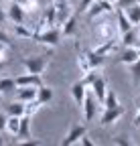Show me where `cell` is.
Returning <instances> with one entry per match:
<instances>
[{
	"label": "cell",
	"instance_id": "cell-25",
	"mask_svg": "<svg viewBox=\"0 0 140 146\" xmlns=\"http://www.w3.org/2000/svg\"><path fill=\"white\" fill-rule=\"evenodd\" d=\"M85 55H87V59H90V63H92V67H94V69H100V67L104 65V55H100L98 51H94V49H92V51H87Z\"/></svg>",
	"mask_w": 140,
	"mask_h": 146
},
{
	"label": "cell",
	"instance_id": "cell-3",
	"mask_svg": "<svg viewBox=\"0 0 140 146\" xmlns=\"http://www.w3.org/2000/svg\"><path fill=\"white\" fill-rule=\"evenodd\" d=\"M122 116H124V108H122V106H118V108H104V114L100 118V124L102 126H112Z\"/></svg>",
	"mask_w": 140,
	"mask_h": 146
},
{
	"label": "cell",
	"instance_id": "cell-7",
	"mask_svg": "<svg viewBox=\"0 0 140 146\" xmlns=\"http://www.w3.org/2000/svg\"><path fill=\"white\" fill-rule=\"evenodd\" d=\"M16 138H19L21 144H37V142L31 140V116L25 114L21 118V128H19V132H16Z\"/></svg>",
	"mask_w": 140,
	"mask_h": 146
},
{
	"label": "cell",
	"instance_id": "cell-35",
	"mask_svg": "<svg viewBox=\"0 0 140 146\" xmlns=\"http://www.w3.org/2000/svg\"><path fill=\"white\" fill-rule=\"evenodd\" d=\"M112 142H114V144H118V146H130V144H132L126 136H118V138H114Z\"/></svg>",
	"mask_w": 140,
	"mask_h": 146
},
{
	"label": "cell",
	"instance_id": "cell-23",
	"mask_svg": "<svg viewBox=\"0 0 140 146\" xmlns=\"http://www.w3.org/2000/svg\"><path fill=\"white\" fill-rule=\"evenodd\" d=\"M6 112H8V116H25V102H12L8 108H6Z\"/></svg>",
	"mask_w": 140,
	"mask_h": 146
},
{
	"label": "cell",
	"instance_id": "cell-40",
	"mask_svg": "<svg viewBox=\"0 0 140 146\" xmlns=\"http://www.w3.org/2000/svg\"><path fill=\"white\" fill-rule=\"evenodd\" d=\"M6 18H8V16H6V10H4L2 6H0V25H4V21H6Z\"/></svg>",
	"mask_w": 140,
	"mask_h": 146
},
{
	"label": "cell",
	"instance_id": "cell-10",
	"mask_svg": "<svg viewBox=\"0 0 140 146\" xmlns=\"http://www.w3.org/2000/svg\"><path fill=\"white\" fill-rule=\"evenodd\" d=\"M90 89L94 91V96L98 98V102H100V104H104V100H106V94H108V83H106V79H104L102 75H98Z\"/></svg>",
	"mask_w": 140,
	"mask_h": 146
},
{
	"label": "cell",
	"instance_id": "cell-16",
	"mask_svg": "<svg viewBox=\"0 0 140 146\" xmlns=\"http://www.w3.org/2000/svg\"><path fill=\"white\" fill-rule=\"evenodd\" d=\"M37 91L39 87H19L16 89V100L19 102H33V100H37Z\"/></svg>",
	"mask_w": 140,
	"mask_h": 146
},
{
	"label": "cell",
	"instance_id": "cell-30",
	"mask_svg": "<svg viewBox=\"0 0 140 146\" xmlns=\"http://www.w3.org/2000/svg\"><path fill=\"white\" fill-rule=\"evenodd\" d=\"M100 75V73H98V69H92V71H87V73H83V75H81V81L87 85V87H92V83L96 81V77Z\"/></svg>",
	"mask_w": 140,
	"mask_h": 146
},
{
	"label": "cell",
	"instance_id": "cell-12",
	"mask_svg": "<svg viewBox=\"0 0 140 146\" xmlns=\"http://www.w3.org/2000/svg\"><path fill=\"white\" fill-rule=\"evenodd\" d=\"M140 57H138V47H124V51L120 53V57H118V63L122 65H132L136 63Z\"/></svg>",
	"mask_w": 140,
	"mask_h": 146
},
{
	"label": "cell",
	"instance_id": "cell-8",
	"mask_svg": "<svg viewBox=\"0 0 140 146\" xmlns=\"http://www.w3.org/2000/svg\"><path fill=\"white\" fill-rule=\"evenodd\" d=\"M112 10H116V8H114V4L110 2V0H96V2L90 6V10H87V16H90V18H98L100 14L112 12Z\"/></svg>",
	"mask_w": 140,
	"mask_h": 146
},
{
	"label": "cell",
	"instance_id": "cell-19",
	"mask_svg": "<svg viewBox=\"0 0 140 146\" xmlns=\"http://www.w3.org/2000/svg\"><path fill=\"white\" fill-rule=\"evenodd\" d=\"M37 100H39L43 106L49 104V102H53V89H51L49 85H41L39 91H37Z\"/></svg>",
	"mask_w": 140,
	"mask_h": 146
},
{
	"label": "cell",
	"instance_id": "cell-21",
	"mask_svg": "<svg viewBox=\"0 0 140 146\" xmlns=\"http://www.w3.org/2000/svg\"><path fill=\"white\" fill-rule=\"evenodd\" d=\"M23 118V116H21ZM21 118L19 116H8L6 118V132L16 136V132H19V128H21Z\"/></svg>",
	"mask_w": 140,
	"mask_h": 146
},
{
	"label": "cell",
	"instance_id": "cell-17",
	"mask_svg": "<svg viewBox=\"0 0 140 146\" xmlns=\"http://www.w3.org/2000/svg\"><path fill=\"white\" fill-rule=\"evenodd\" d=\"M116 18H118V25H116V27H118L120 35H122V33H126V31H130V29L134 27V25L130 23V18L126 16V12L122 10V8H116Z\"/></svg>",
	"mask_w": 140,
	"mask_h": 146
},
{
	"label": "cell",
	"instance_id": "cell-22",
	"mask_svg": "<svg viewBox=\"0 0 140 146\" xmlns=\"http://www.w3.org/2000/svg\"><path fill=\"white\" fill-rule=\"evenodd\" d=\"M94 51H98L100 55H104V57H106V55H110V53L116 51V41H102Z\"/></svg>",
	"mask_w": 140,
	"mask_h": 146
},
{
	"label": "cell",
	"instance_id": "cell-18",
	"mask_svg": "<svg viewBox=\"0 0 140 146\" xmlns=\"http://www.w3.org/2000/svg\"><path fill=\"white\" fill-rule=\"evenodd\" d=\"M120 41H122V47H138L140 45V36L134 33V29H130V31L120 35Z\"/></svg>",
	"mask_w": 140,
	"mask_h": 146
},
{
	"label": "cell",
	"instance_id": "cell-48",
	"mask_svg": "<svg viewBox=\"0 0 140 146\" xmlns=\"http://www.w3.org/2000/svg\"><path fill=\"white\" fill-rule=\"evenodd\" d=\"M0 2H2V0H0Z\"/></svg>",
	"mask_w": 140,
	"mask_h": 146
},
{
	"label": "cell",
	"instance_id": "cell-37",
	"mask_svg": "<svg viewBox=\"0 0 140 146\" xmlns=\"http://www.w3.org/2000/svg\"><path fill=\"white\" fill-rule=\"evenodd\" d=\"M6 49H8V45L0 43V61H6Z\"/></svg>",
	"mask_w": 140,
	"mask_h": 146
},
{
	"label": "cell",
	"instance_id": "cell-2",
	"mask_svg": "<svg viewBox=\"0 0 140 146\" xmlns=\"http://www.w3.org/2000/svg\"><path fill=\"white\" fill-rule=\"evenodd\" d=\"M47 57L39 55V57H27L23 59V65L27 69V73H37V75H43V71L47 69Z\"/></svg>",
	"mask_w": 140,
	"mask_h": 146
},
{
	"label": "cell",
	"instance_id": "cell-14",
	"mask_svg": "<svg viewBox=\"0 0 140 146\" xmlns=\"http://www.w3.org/2000/svg\"><path fill=\"white\" fill-rule=\"evenodd\" d=\"M96 36L100 39V43L102 41H114V25L112 23H102V25H98V29H96Z\"/></svg>",
	"mask_w": 140,
	"mask_h": 146
},
{
	"label": "cell",
	"instance_id": "cell-27",
	"mask_svg": "<svg viewBox=\"0 0 140 146\" xmlns=\"http://www.w3.org/2000/svg\"><path fill=\"white\" fill-rule=\"evenodd\" d=\"M104 108H118L120 102H118V96H116V91L114 89H108V94H106V100H104L102 104Z\"/></svg>",
	"mask_w": 140,
	"mask_h": 146
},
{
	"label": "cell",
	"instance_id": "cell-43",
	"mask_svg": "<svg viewBox=\"0 0 140 146\" xmlns=\"http://www.w3.org/2000/svg\"><path fill=\"white\" fill-rule=\"evenodd\" d=\"M4 69V61H0V71H2Z\"/></svg>",
	"mask_w": 140,
	"mask_h": 146
},
{
	"label": "cell",
	"instance_id": "cell-13",
	"mask_svg": "<svg viewBox=\"0 0 140 146\" xmlns=\"http://www.w3.org/2000/svg\"><path fill=\"white\" fill-rule=\"evenodd\" d=\"M25 12H27V10H25L21 4L12 2V4L8 6V10H6V16L10 18L14 25H21V23H25Z\"/></svg>",
	"mask_w": 140,
	"mask_h": 146
},
{
	"label": "cell",
	"instance_id": "cell-11",
	"mask_svg": "<svg viewBox=\"0 0 140 146\" xmlns=\"http://www.w3.org/2000/svg\"><path fill=\"white\" fill-rule=\"evenodd\" d=\"M85 96H87V85H85L81 79L75 81V83L71 85V98H73V102H75V106H83Z\"/></svg>",
	"mask_w": 140,
	"mask_h": 146
},
{
	"label": "cell",
	"instance_id": "cell-4",
	"mask_svg": "<svg viewBox=\"0 0 140 146\" xmlns=\"http://www.w3.org/2000/svg\"><path fill=\"white\" fill-rule=\"evenodd\" d=\"M14 81L19 87H41V85H45L43 77L37 75V73H23V75L14 77Z\"/></svg>",
	"mask_w": 140,
	"mask_h": 146
},
{
	"label": "cell",
	"instance_id": "cell-34",
	"mask_svg": "<svg viewBox=\"0 0 140 146\" xmlns=\"http://www.w3.org/2000/svg\"><path fill=\"white\" fill-rule=\"evenodd\" d=\"M94 2H96V0H81V2H79V12H87Z\"/></svg>",
	"mask_w": 140,
	"mask_h": 146
},
{
	"label": "cell",
	"instance_id": "cell-41",
	"mask_svg": "<svg viewBox=\"0 0 140 146\" xmlns=\"http://www.w3.org/2000/svg\"><path fill=\"white\" fill-rule=\"evenodd\" d=\"M134 126L140 128V108H138V114H136V118H134Z\"/></svg>",
	"mask_w": 140,
	"mask_h": 146
},
{
	"label": "cell",
	"instance_id": "cell-42",
	"mask_svg": "<svg viewBox=\"0 0 140 146\" xmlns=\"http://www.w3.org/2000/svg\"><path fill=\"white\" fill-rule=\"evenodd\" d=\"M4 144V138H2V132H0V146H2Z\"/></svg>",
	"mask_w": 140,
	"mask_h": 146
},
{
	"label": "cell",
	"instance_id": "cell-36",
	"mask_svg": "<svg viewBox=\"0 0 140 146\" xmlns=\"http://www.w3.org/2000/svg\"><path fill=\"white\" fill-rule=\"evenodd\" d=\"M0 43H4V45L12 47V41H10V36H8V33H4L2 29H0Z\"/></svg>",
	"mask_w": 140,
	"mask_h": 146
},
{
	"label": "cell",
	"instance_id": "cell-47",
	"mask_svg": "<svg viewBox=\"0 0 140 146\" xmlns=\"http://www.w3.org/2000/svg\"><path fill=\"white\" fill-rule=\"evenodd\" d=\"M138 108H140V102H138Z\"/></svg>",
	"mask_w": 140,
	"mask_h": 146
},
{
	"label": "cell",
	"instance_id": "cell-9",
	"mask_svg": "<svg viewBox=\"0 0 140 146\" xmlns=\"http://www.w3.org/2000/svg\"><path fill=\"white\" fill-rule=\"evenodd\" d=\"M53 4L57 8V27H61L69 16H71V4H69V0H53Z\"/></svg>",
	"mask_w": 140,
	"mask_h": 146
},
{
	"label": "cell",
	"instance_id": "cell-24",
	"mask_svg": "<svg viewBox=\"0 0 140 146\" xmlns=\"http://www.w3.org/2000/svg\"><path fill=\"white\" fill-rule=\"evenodd\" d=\"M14 89H19V85H16V81L12 77L0 79V94H8V91H14Z\"/></svg>",
	"mask_w": 140,
	"mask_h": 146
},
{
	"label": "cell",
	"instance_id": "cell-28",
	"mask_svg": "<svg viewBox=\"0 0 140 146\" xmlns=\"http://www.w3.org/2000/svg\"><path fill=\"white\" fill-rule=\"evenodd\" d=\"M77 67H79V71H81V75H83V73H87V71H92V69H94L85 53H81L79 57H77Z\"/></svg>",
	"mask_w": 140,
	"mask_h": 146
},
{
	"label": "cell",
	"instance_id": "cell-32",
	"mask_svg": "<svg viewBox=\"0 0 140 146\" xmlns=\"http://www.w3.org/2000/svg\"><path fill=\"white\" fill-rule=\"evenodd\" d=\"M130 67H132V75H134V81L138 83V81H140V59H138L136 63H132Z\"/></svg>",
	"mask_w": 140,
	"mask_h": 146
},
{
	"label": "cell",
	"instance_id": "cell-5",
	"mask_svg": "<svg viewBox=\"0 0 140 146\" xmlns=\"http://www.w3.org/2000/svg\"><path fill=\"white\" fill-rule=\"evenodd\" d=\"M96 110H98V98L94 96V91H87L85 102H83V118H85V122H94L96 120Z\"/></svg>",
	"mask_w": 140,
	"mask_h": 146
},
{
	"label": "cell",
	"instance_id": "cell-45",
	"mask_svg": "<svg viewBox=\"0 0 140 146\" xmlns=\"http://www.w3.org/2000/svg\"><path fill=\"white\" fill-rule=\"evenodd\" d=\"M138 57H140V47H138Z\"/></svg>",
	"mask_w": 140,
	"mask_h": 146
},
{
	"label": "cell",
	"instance_id": "cell-15",
	"mask_svg": "<svg viewBox=\"0 0 140 146\" xmlns=\"http://www.w3.org/2000/svg\"><path fill=\"white\" fill-rule=\"evenodd\" d=\"M61 36H77V16L71 14L61 25Z\"/></svg>",
	"mask_w": 140,
	"mask_h": 146
},
{
	"label": "cell",
	"instance_id": "cell-38",
	"mask_svg": "<svg viewBox=\"0 0 140 146\" xmlns=\"http://www.w3.org/2000/svg\"><path fill=\"white\" fill-rule=\"evenodd\" d=\"M79 144H81V146H94V142H92L90 138H87V134H83V136H81V140H79Z\"/></svg>",
	"mask_w": 140,
	"mask_h": 146
},
{
	"label": "cell",
	"instance_id": "cell-46",
	"mask_svg": "<svg viewBox=\"0 0 140 146\" xmlns=\"http://www.w3.org/2000/svg\"><path fill=\"white\" fill-rule=\"evenodd\" d=\"M0 104H2V98H0Z\"/></svg>",
	"mask_w": 140,
	"mask_h": 146
},
{
	"label": "cell",
	"instance_id": "cell-31",
	"mask_svg": "<svg viewBox=\"0 0 140 146\" xmlns=\"http://www.w3.org/2000/svg\"><path fill=\"white\" fill-rule=\"evenodd\" d=\"M12 2H16V4H21L25 10H35V8H37V0H12Z\"/></svg>",
	"mask_w": 140,
	"mask_h": 146
},
{
	"label": "cell",
	"instance_id": "cell-6",
	"mask_svg": "<svg viewBox=\"0 0 140 146\" xmlns=\"http://www.w3.org/2000/svg\"><path fill=\"white\" fill-rule=\"evenodd\" d=\"M83 134H87V130H85V126H81V124H73L71 128H69V132H67V136L63 138V146H73V144H79V140H81V136Z\"/></svg>",
	"mask_w": 140,
	"mask_h": 146
},
{
	"label": "cell",
	"instance_id": "cell-20",
	"mask_svg": "<svg viewBox=\"0 0 140 146\" xmlns=\"http://www.w3.org/2000/svg\"><path fill=\"white\" fill-rule=\"evenodd\" d=\"M124 12H126V16L130 18L132 25H140V2H136V4H132V6L124 8Z\"/></svg>",
	"mask_w": 140,
	"mask_h": 146
},
{
	"label": "cell",
	"instance_id": "cell-26",
	"mask_svg": "<svg viewBox=\"0 0 140 146\" xmlns=\"http://www.w3.org/2000/svg\"><path fill=\"white\" fill-rule=\"evenodd\" d=\"M14 35L19 36V39H33V35H35V31H31V29H27L23 23L21 25H14Z\"/></svg>",
	"mask_w": 140,
	"mask_h": 146
},
{
	"label": "cell",
	"instance_id": "cell-39",
	"mask_svg": "<svg viewBox=\"0 0 140 146\" xmlns=\"http://www.w3.org/2000/svg\"><path fill=\"white\" fill-rule=\"evenodd\" d=\"M6 118H8V116L0 114V132H4V130H6Z\"/></svg>",
	"mask_w": 140,
	"mask_h": 146
},
{
	"label": "cell",
	"instance_id": "cell-44",
	"mask_svg": "<svg viewBox=\"0 0 140 146\" xmlns=\"http://www.w3.org/2000/svg\"><path fill=\"white\" fill-rule=\"evenodd\" d=\"M110 2H112V4H114V6H116V2H118V0H110Z\"/></svg>",
	"mask_w": 140,
	"mask_h": 146
},
{
	"label": "cell",
	"instance_id": "cell-29",
	"mask_svg": "<svg viewBox=\"0 0 140 146\" xmlns=\"http://www.w3.org/2000/svg\"><path fill=\"white\" fill-rule=\"evenodd\" d=\"M41 106H43V104H41L39 100H33V102H27V104H25V114L33 118L35 114L39 112V108H41Z\"/></svg>",
	"mask_w": 140,
	"mask_h": 146
},
{
	"label": "cell",
	"instance_id": "cell-33",
	"mask_svg": "<svg viewBox=\"0 0 140 146\" xmlns=\"http://www.w3.org/2000/svg\"><path fill=\"white\" fill-rule=\"evenodd\" d=\"M136 2H140V0H118L116 2V8H128V6H132V4H136Z\"/></svg>",
	"mask_w": 140,
	"mask_h": 146
},
{
	"label": "cell",
	"instance_id": "cell-1",
	"mask_svg": "<svg viewBox=\"0 0 140 146\" xmlns=\"http://www.w3.org/2000/svg\"><path fill=\"white\" fill-rule=\"evenodd\" d=\"M33 39L39 45L55 49L59 45V41H61V27H49V29H43V31H35Z\"/></svg>",
	"mask_w": 140,
	"mask_h": 146
}]
</instances>
